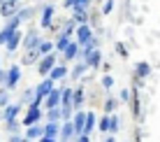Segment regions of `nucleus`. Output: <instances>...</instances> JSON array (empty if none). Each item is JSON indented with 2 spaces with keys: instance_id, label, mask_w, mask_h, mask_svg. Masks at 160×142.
Masks as SVG:
<instances>
[{
  "instance_id": "423d86ee",
  "label": "nucleus",
  "mask_w": 160,
  "mask_h": 142,
  "mask_svg": "<svg viewBox=\"0 0 160 142\" xmlns=\"http://www.w3.org/2000/svg\"><path fill=\"white\" fill-rule=\"evenodd\" d=\"M148 75H151V65H148L146 61L137 63V68H135V82H137V86H142V79L148 77Z\"/></svg>"
},
{
  "instance_id": "a878e982",
  "label": "nucleus",
  "mask_w": 160,
  "mask_h": 142,
  "mask_svg": "<svg viewBox=\"0 0 160 142\" xmlns=\"http://www.w3.org/2000/svg\"><path fill=\"white\" fill-rule=\"evenodd\" d=\"M130 107H132V114H135V117H139V98H137V91H132Z\"/></svg>"
},
{
  "instance_id": "4c0bfd02",
  "label": "nucleus",
  "mask_w": 160,
  "mask_h": 142,
  "mask_svg": "<svg viewBox=\"0 0 160 142\" xmlns=\"http://www.w3.org/2000/svg\"><path fill=\"white\" fill-rule=\"evenodd\" d=\"M7 126H9L12 133H14V130H19V124H16V121H7Z\"/></svg>"
},
{
  "instance_id": "ddd939ff",
  "label": "nucleus",
  "mask_w": 160,
  "mask_h": 142,
  "mask_svg": "<svg viewBox=\"0 0 160 142\" xmlns=\"http://www.w3.org/2000/svg\"><path fill=\"white\" fill-rule=\"evenodd\" d=\"M65 75H68V68H65V65H53V68L49 70V79H51V82L63 79Z\"/></svg>"
},
{
  "instance_id": "f3484780",
  "label": "nucleus",
  "mask_w": 160,
  "mask_h": 142,
  "mask_svg": "<svg viewBox=\"0 0 160 142\" xmlns=\"http://www.w3.org/2000/svg\"><path fill=\"white\" fill-rule=\"evenodd\" d=\"M84 119H86L84 112H77V117L72 119V130L77 135H81V130H84Z\"/></svg>"
},
{
  "instance_id": "f8f14e48",
  "label": "nucleus",
  "mask_w": 160,
  "mask_h": 142,
  "mask_svg": "<svg viewBox=\"0 0 160 142\" xmlns=\"http://www.w3.org/2000/svg\"><path fill=\"white\" fill-rule=\"evenodd\" d=\"M37 42H40V33H37L35 28H30V30H28V35H26V40H23V49H28V47H37Z\"/></svg>"
},
{
  "instance_id": "f704fd0d",
  "label": "nucleus",
  "mask_w": 160,
  "mask_h": 142,
  "mask_svg": "<svg viewBox=\"0 0 160 142\" xmlns=\"http://www.w3.org/2000/svg\"><path fill=\"white\" fill-rule=\"evenodd\" d=\"M7 105V91H0V107Z\"/></svg>"
},
{
  "instance_id": "412c9836",
  "label": "nucleus",
  "mask_w": 160,
  "mask_h": 142,
  "mask_svg": "<svg viewBox=\"0 0 160 142\" xmlns=\"http://www.w3.org/2000/svg\"><path fill=\"white\" fill-rule=\"evenodd\" d=\"M84 105V89H77V91H72V107H79Z\"/></svg>"
},
{
  "instance_id": "58836bf2",
  "label": "nucleus",
  "mask_w": 160,
  "mask_h": 142,
  "mask_svg": "<svg viewBox=\"0 0 160 142\" xmlns=\"http://www.w3.org/2000/svg\"><path fill=\"white\" fill-rule=\"evenodd\" d=\"M58 138H49V135H42V140L40 142H56Z\"/></svg>"
},
{
  "instance_id": "5701e85b",
  "label": "nucleus",
  "mask_w": 160,
  "mask_h": 142,
  "mask_svg": "<svg viewBox=\"0 0 160 142\" xmlns=\"http://www.w3.org/2000/svg\"><path fill=\"white\" fill-rule=\"evenodd\" d=\"M42 135H44V126H35V124H32V126L28 128V135H26V138L35 140V138H42Z\"/></svg>"
},
{
  "instance_id": "f03ea898",
  "label": "nucleus",
  "mask_w": 160,
  "mask_h": 142,
  "mask_svg": "<svg viewBox=\"0 0 160 142\" xmlns=\"http://www.w3.org/2000/svg\"><path fill=\"white\" fill-rule=\"evenodd\" d=\"M37 63H40V65H37L40 75H49V70L56 65V51H49V54H44V56H40Z\"/></svg>"
},
{
  "instance_id": "2f4dec72",
  "label": "nucleus",
  "mask_w": 160,
  "mask_h": 142,
  "mask_svg": "<svg viewBox=\"0 0 160 142\" xmlns=\"http://www.w3.org/2000/svg\"><path fill=\"white\" fill-rule=\"evenodd\" d=\"M116 105H118V103L114 100V98H109V100L104 103V112H112V110H116Z\"/></svg>"
},
{
  "instance_id": "0eeeda50",
  "label": "nucleus",
  "mask_w": 160,
  "mask_h": 142,
  "mask_svg": "<svg viewBox=\"0 0 160 142\" xmlns=\"http://www.w3.org/2000/svg\"><path fill=\"white\" fill-rule=\"evenodd\" d=\"M84 58H86V68H98L102 61V54H100V49H91L88 54H84Z\"/></svg>"
},
{
  "instance_id": "cd10ccee",
  "label": "nucleus",
  "mask_w": 160,
  "mask_h": 142,
  "mask_svg": "<svg viewBox=\"0 0 160 142\" xmlns=\"http://www.w3.org/2000/svg\"><path fill=\"white\" fill-rule=\"evenodd\" d=\"M91 3L93 0H74L72 9H91Z\"/></svg>"
},
{
  "instance_id": "9b49d317",
  "label": "nucleus",
  "mask_w": 160,
  "mask_h": 142,
  "mask_svg": "<svg viewBox=\"0 0 160 142\" xmlns=\"http://www.w3.org/2000/svg\"><path fill=\"white\" fill-rule=\"evenodd\" d=\"M19 45H21V33L14 30L12 35H9V40L5 42V47H7V51H16V49H19Z\"/></svg>"
},
{
  "instance_id": "dca6fc26",
  "label": "nucleus",
  "mask_w": 160,
  "mask_h": 142,
  "mask_svg": "<svg viewBox=\"0 0 160 142\" xmlns=\"http://www.w3.org/2000/svg\"><path fill=\"white\" fill-rule=\"evenodd\" d=\"M19 110H21V105H5V112H2V119L5 121H14L16 119V114H19Z\"/></svg>"
},
{
  "instance_id": "72a5a7b5",
  "label": "nucleus",
  "mask_w": 160,
  "mask_h": 142,
  "mask_svg": "<svg viewBox=\"0 0 160 142\" xmlns=\"http://www.w3.org/2000/svg\"><path fill=\"white\" fill-rule=\"evenodd\" d=\"M112 84H114V79L109 77V75H104V77H102V86H104V89H109Z\"/></svg>"
},
{
  "instance_id": "6e6552de",
  "label": "nucleus",
  "mask_w": 160,
  "mask_h": 142,
  "mask_svg": "<svg viewBox=\"0 0 160 142\" xmlns=\"http://www.w3.org/2000/svg\"><path fill=\"white\" fill-rule=\"evenodd\" d=\"M53 12H56V7H53V5H47V7H42V21H40V28H51Z\"/></svg>"
},
{
  "instance_id": "4be33fe9",
  "label": "nucleus",
  "mask_w": 160,
  "mask_h": 142,
  "mask_svg": "<svg viewBox=\"0 0 160 142\" xmlns=\"http://www.w3.org/2000/svg\"><path fill=\"white\" fill-rule=\"evenodd\" d=\"M72 21H74V24H86V21H88V9H74Z\"/></svg>"
},
{
  "instance_id": "20e7f679",
  "label": "nucleus",
  "mask_w": 160,
  "mask_h": 142,
  "mask_svg": "<svg viewBox=\"0 0 160 142\" xmlns=\"http://www.w3.org/2000/svg\"><path fill=\"white\" fill-rule=\"evenodd\" d=\"M19 77H21V68H19V65H12L9 72L5 75V84H7V89H14V86L19 84Z\"/></svg>"
},
{
  "instance_id": "6ab92c4d",
  "label": "nucleus",
  "mask_w": 160,
  "mask_h": 142,
  "mask_svg": "<svg viewBox=\"0 0 160 142\" xmlns=\"http://www.w3.org/2000/svg\"><path fill=\"white\" fill-rule=\"evenodd\" d=\"M93 126H95V114H93V112H88V114H86V119H84V130H81V133L88 135V133L93 130Z\"/></svg>"
},
{
  "instance_id": "1a4fd4ad",
  "label": "nucleus",
  "mask_w": 160,
  "mask_h": 142,
  "mask_svg": "<svg viewBox=\"0 0 160 142\" xmlns=\"http://www.w3.org/2000/svg\"><path fill=\"white\" fill-rule=\"evenodd\" d=\"M37 61H40V49H37V47H28L26 54H23V58H21V63H23V65H32Z\"/></svg>"
},
{
  "instance_id": "4468645a",
  "label": "nucleus",
  "mask_w": 160,
  "mask_h": 142,
  "mask_svg": "<svg viewBox=\"0 0 160 142\" xmlns=\"http://www.w3.org/2000/svg\"><path fill=\"white\" fill-rule=\"evenodd\" d=\"M44 98H47V107H58V103H60V89H51Z\"/></svg>"
},
{
  "instance_id": "c756f323",
  "label": "nucleus",
  "mask_w": 160,
  "mask_h": 142,
  "mask_svg": "<svg viewBox=\"0 0 160 142\" xmlns=\"http://www.w3.org/2000/svg\"><path fill=\"white\" fill-rule=\"evenodd\" d=\"M84 70H86V63L74 65V70H72V77H74V79H77V77H81V75H84Z\"/></svg>"
},
{
  "instance_id": "aec40b11",
  "label": "nucleus",
  "mask_w": 160,
  "mask_h": 142,
  "mask_svg": "<svg viewBox=\"0 0 160 142\" xmlns=\"http://www.w3.org/2000/svg\"><path fill=\"white\" fill-rule=\"evenodd\" d=\"M74 135V130H72V121L70 124H65V126H60V142H68L70 138Z\"/></svg>"
},
{
  "instance_id": "37998d69",
  "label": "nucleus",
  "mask_w": 160,
  "mask_h": 142,
  "mask_svg": "<svg viewBox=\"0 0 160 142\" xmlns=\"http://www.w3.org/2000/svg\"><path fill=\"white\" fill-rule=\"evenodd\" d=\"M72 5H74V0H65V7H70V9H72Z\"/></svg>"
},
{
  "instance_id": "c03bdc74",
  "label": "nucleus",
  "mask_w": 160,
  "mask_h": 142,
  "mask_svg": "<svg viewBox=\"0 0 160 142\" xmlns=\"http://www.w3.org/2000/svg\"><path fill=\"white\" fill-rule=\"evenodd\" d=\"M139 138H142V133L137 130V135H135V142H139Z\"/></svg>"
},
{
  "instance_id": "473e14b6",
  "label": "nucleus",
  "mask_w": 160,
  "mask_h": 142,
  "mask_svg": "<svg viewBox=\"0 0 160 142\" xmlns=\"http://www.w3.org/2000/svg\"><path fill=\"white\" fill-rule=\"evenodd\" d=\"M112 12H114V0H107L102 7V14H112Z\"/></svg>"
},
{
  "instance_id": "7c9ffc66",
  "label": "nucleus",
  "mask_w": 160,
  "mask_h": 142,
  "mask_svg": "<svg viewBox=\"0 0 160 142\" xmlns=\"http://www.w3.org/2000/svg\"><path fill=\"white\" fill-rule=\"evenodd\" d=\"M118 126H121V124H118V117H109V130H112V133H116V130H118Z\"/></svg>"
},
{
  "instance_id": "a211bd4d",
  "label": "nucleus",
  "mask_w": 160,
  "mask_h": 142,
  "mask_svg": "<svg viewBox=\"0 0 160 142\" xmlns=\"http://www.w3.org/2000/svg\"><path fill=\"white\" fill-rule=\"evenodd\" d=\"M60 133V124L58 121H49L47 126H44V135H49V138H58Z\"/></svg>"
},
{
  "instance_id": "f257e3e1",
  "label": "nucleus",
  "mask_w": 160,
  "mask_h": 142,
  "mask_svg": "<svg viewBox=\"0 0 160 142\" xmlns=\"http://www.w3.org/2000/svg\"><path fill=\"white\" fill-rule=\"evenodd\" d=\"M19 24H21V19H19V14H14V16H9V24L5 26L2 30H0V47L5 45V42L9 40V35H12V33L19 28Z\"/></svg>"
},
{
  "instance_id": "a18cd8bd",
  "label": "nucleus",
  "mask_w": 160,
  "mask_h": 142,
  "mask_svg": "<svg viewBox=\"0 0 160 142\" xmlns=\"http://www.w3.org/2000/svg\"><path fill=\"white\" fill-rule=\"evenodd\" d=\"M104 142H114V138H109V140H104Z\"/></svg>"
},
{
  "instance_id": "2eb2a0df",
  "label": "nucleus",
  "mask_w": 160,
  "mask_h": 142,
  "mask_svg": "<svg viewBox=\"0 0 160 142\" xmlns=\"http://www.w3.org/2000/svg\"><path fill=\"white\" fill-rule=\"evenodd\" d=\"M63 54H65V61H72V58L79 56V45H77V42H70V45L63 49Z\"/></svg>"
},
{
  "instance_id": "b1692460",
  "label": "nucleus",
  "mask_w": 160,
  "mask_h": 142,
  "mask_svg": "<svg viewBox=\"0 0 160 142\" xmlns=\"http://www.w3.org/2000/svg\"><path fill=\"white\" fill-rule=\"evenodd\" d=\"M70 45V35H65V33H60V37L56 40V45H53V49H58V51H63L65 47Z\"/></svg>"
},
{
  "instance_id": "a19ab883",
  "label": "nucleus",
  "mask_w": 160,
  "mask_h": 142,
  "mask_svg": "<svg viewBox=\"0 0 160 142\" xmlns=\"http://www.w3.org/2000/svg\"><path fill=\"white\" fill-rule=\"evenodd\" d=\"M91 138H88V135H79V138H77V142H88Z\"/></svg>"
},
{
  "instance_id": "9d476101",
  "label": "nucleus",
  "mask_w": 160,
  "mask_h": 142,
  "mask_svg": "<svg viewBox=\"0 0 160 142\" xmlns=\"http://www.w3.org/2000/svg\"><path fill=\"white\" fill-rule=\"evenodd\" d=\"M42 119V112H40V107H32L30 105V110H28V114H26V119L21 124H23V126H32V124H37Z\"/></svg>"
},
{
  "instance_id": "39448f33",
  "label": "nucleus",
  "mask_w": 160,
  "mask_h": 142,
  "mask_svg": "<svg viewBox=\"0 0 160 142\" xmlns=\"http://www.w3.org/2000/svg\"><path fill=\"white\" fill-rule=\"evenodd\" d=\"M93 37V30H91V26L88 24H79V28H77V45H84V42H88Z\"/></svg>"
},
{
  "instance_id": "ea45409f",
  "label": "nucleus",
  "mask_w": 160,
  "mask_h": 142,
  "mask_svg": "<svg viewBox=\"0 0 160 142\" xmlns=\"http://www.w3.org/2000/svg\"><path fill=\"white\" fill-rule=\"evenodd\" d=\"M121 98H123V100H130V91H121Z\"/></svg>"
},
{
  "instance_id": "c9c22d12",
  "label": "nucleus",
  "mask_w": 160,
  "mask_h": 142,
  "mask_svg": "<svg viewBox=\"0 0 160 142\" xmlns=\"http://www.w3.org/2000/svg\"><path fill=\"white\" fill-rule=\"evenodd\" d=\"M100 130H109V117H104L100 121Z\"/></svg>"
},
{
  "instance_id": "bb28decb",
  "label": "nucleus",
  "mask_w": 160,
  "mask_h": 142,
  "mask_svg": "<svg viewBox=\"0 0 160 142\" xmlns=\"http://www.w3.org/2000/svg\"><path fill=\"white\" fill-rule=\"evenodd\" d=\"M37 49H40V56H44V54L53 51V45L51 42H37Z\"/></svg>"
},
{
  "instance_id": "7ed1b4c3",
  "label": "nucleus",
  "mask_w": 160,
  "mask_h": 142,
  "mask_svg": "<svg viewBox=\"0 0 160 142\" xmlns=\"http://www.w3.org/2000/svg\"><path fill=\"white\" fill-rule=\"evenodd\" d=\"M16 7H19V0H2V3H0V14H2L5 19H9V16L16 14Z\"/></svg>"
},
{
  "instance_id": "c85d7f7f",
  "label": "nucleus",
  "mask_w": 160,
  "mask_h": 142,
  "mask_svg": "<svg viewBox=\"0 0 160 142\" xmlns=\"http://www.w3.org/2000/svg\"><path fill=\"white\" fill-rule=\"evenodd\" d=\"M60 119V110L58 107H49V121H58Z\"/></svg>"
},
{
  "instance_id": "79ce46f5",
  "label": "nucleus",
  "mask_w": 160,
  "mask_h": 142,
  "mask_svg": "<svg viewBox=\"0 0 160 142\" xmlns=\"http://www.w3.org/2000/svg\"><path fill=\"white\" fill-rule=\"evenodd\" d=\"M12 142H28V138H12Z\"/></svg>"
},
{
  "instance_id": "393cba45",
  "label": "nucleus",
  "mask_w": 160,
  "mask_h": 142,
  "mask_svg": "<svg viewBox=\"0 0 160 142\" xmlns=\"http://www.w3.org/2000/svg\"><path fill=\"white\" fill-rule=\"evenodd\" d=\"M60 103H63V105H70V107H72V89L60 91Z\"/></svg>"
},
{
  "instance_id": "e433bc0d",
  "label": "nucleus",
  "mask_w": 160,
  "mask_h": 142,
  "mask_svg": "<svg viewBox=\"0 0 160 142\" xmlns=\"http://www.w3.org/2000/svg\"><path fill=\"white\" fill-rule=\"evenodd\" d=\"M116 51H118V54H121V56H123V58L128 56V51H125V47H123V45H116Z\"/></svg>"
}]
</instances>
